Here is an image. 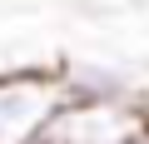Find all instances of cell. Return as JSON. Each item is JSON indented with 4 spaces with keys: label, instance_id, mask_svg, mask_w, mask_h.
Listing matches in <instances>:
<instances>
[{
    "label": "cell",
    "instance_id": "obj_1",
    "mask_svg": "<svg viewBox=\"0 0 149 144\" xmlns=\"http://www.w3.org/2000/svg\"><path fill=\"white\" fill-rule=\"evenodd\" d=\"M65 104L60 75H5L0 80V144H30Z\"/></svg>",
    "mask_w": 149,
    "mask_h": 144
},
{
    "label": "cell",
    "instance_id": "obj_2",
    "mask_svg": "<svg viewBox=\"0 0 149 144\" xmlns=\"http://www.w3.org/2000/svg\"><path fill=\"white\" fill-rule=\"evenodd\" d=\"M60 85H65V99H74V104H129L134 99L129 75L114 65H100V60H65Z\"/></svg>",
    "mask_w": 149,
    "mask_h": 144
}]
</instances>
